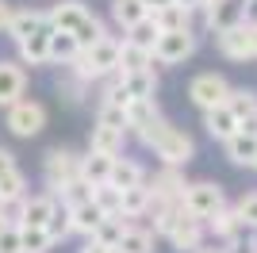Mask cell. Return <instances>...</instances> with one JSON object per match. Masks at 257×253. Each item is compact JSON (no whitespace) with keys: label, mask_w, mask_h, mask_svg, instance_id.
Masks as SVG:
<instances>
[{"label":"cell","mask_w":257,"mask_h":253,"mask_svg":"<svg viewBox=\"0 0 257 253\" xmlns=\"http://www.w3.org/2000/svg\"><path fill=\"white\" fill-rule=\"evenodd\" d=\"M139 138L146 142V146L158 154L165 165H188L192 161V154H196V142L188 135H184L181 126H173V123H165V119H154L150 126H142L139 131Z\"/></svg>","instance_id":"6da1fadb"},{"label":"cell","mask_w":257,"mask_h":253,"mask_svg":"<svg viewBox=\"0 0 257 253\" xmlns=\"http://www.w3.org/2000/svg\"><path fill=\"white\" fill-rule=\"evenodd\" d=\"M146 16H150V8H146L142 0H111V23H115L123 35H127L139 20H146Z\"/></svg>","instance_id":"cb8c5ba5"},{"label":"cell","mask_w":257,"mask_h":253,"mask_svg":"<svg viewBox=\"0 0 257 253\" xmlns=\"http://www.w3.org/2000/svg\"><path fill=\"white\" fill-rule=\"evenodd\" d=\"M192 253H226V245L219 249V245H200V249H192Z\"/></svg>","instance_id":"c3c4849f"},{"label":"cell","mask_w":257,"mask_h":253,"mask_svg":"<svg viewBox=\"0 0 257 253\" xmlns=\"http://www.w3.org/2000/svg\"><path fill=\"white\" fill-rule=\"evenodd\" d=\"M119 46L123 42L115 39V35H100L92 46H85L81 50V58H77L69 69H73L81 81H107L111 73H119Z\"/></svg>","instance_id":"7a4b0ae2"},{"label":"cell","mask_w":257,"mask_h":253,"mask_svg":"<svg viewBox=\"0 0 257 253\" xmlns=\"http://www.w3.org/2000/svg\"><path fill=\"white\" fill-rule=\"evenodd\" d=\"M8 226H12V219H8V211L0 207V230H8Z\"/></svg>","instance_id":"681fc988"},{"label":"cell","mask_w":257,"mask_h":253,"mask_svg":"<svg viewBox=\"0 0 257 253\" xmlns=\"http://www.w3.org/2000/svg\"><path fill=\"white\" fill-rule=\"evenodd\" d=\"M27 88V73H23V62H0V107L16 104Z\"/></svg>","instance_id":"9a60e30c"},{"label":"cell","mask_w":257,"mask_h":253,"mask_svg":"<svg viewBox=\"0 0 257 253\" xmlns=\"http://www.w3.org/2000/svg\"><path fill=\"white\" fill-rule=\"evenodd\" d=\"M0 253H23V234H20L16 222H12L8 230H0Z\"/></svg>","instance_id":"60d3db41"},{"label":"cell","mask_w":257,"mask_h":253,"mask_svg":"<svg viewBox=\"0 0 257 253\" xmlns=\"http://www.w3.org/2000/svg\"><path fill=\"white\" fill-rule=\"evenodd\" d=\"M69 215H73V234H85V238H92V230L100 226V219H104L107 211L100 207L96 200H85V203H77V207H69Z\"/></svg>","instance_id":"d4e9b609"},{"label":"cell","mask_w":257,"mask_h":253,"mask_svg":"<svg viewBox=\"0 0 257 253\" xmlns=\"http://www.w3.org/2000/svg\"><path fill=\"white\" fill-rule=\"evenodd\" d=\"M20 234H23V253H50L58 245L46 226H20Z\"/></svg>","instance_id":"e575fe53"},{"label":"cell","mask_w":257,"mask_h":253,"mask_svg":"<svg viewBox=\"0 0 257 253\" xmlns=\"http://www.w3.org/2000/svg\"><path fill=\"white\" fill-rule=\"evenodd\" d=\"M146 65H154V54L146 46H139V42L123 39V46H119V73H135V69H146Z\"/></svg>","instance_id":"f546056e"},{"label":"cell","mask_w":257,"mask_h":253,"mask_svg":"<svg viewBox=\"0 0 257 253\" xmlns=\"http://www.w3.org/2000/svg\"><path fill=\"white\" fill-rule=\"evenodd\" d=\"M204 226H207V230H211L223 245L238 242V238L246 234V226H242V219H238V211H234V207H219L211 219H204Z\"/></svg>","instance_id":"4fadbf2b"},{"label":"cell","mask_w":257,"mask_h":253,"mask_svg":"<svg viewBox=\"0 0 257 253\" xmlns=\"http://www.w3.org/2000/svg\"><path fill=\"white\" fill-rule=\"evenodd\" d=\"M119 211L127 219H142L150 211V188L146 184H135V188H123L119 192Z\"/></svg>","instance_id":"f1b7e54d"},{"label":"cell","mask_w":257,"mask_h":253,"mask_svg":"<svg viewBox=\"0 0 257 253\" xmlns=\"http://www.w3.org/2000/svg\"><path fill=\"white\" fill-rule=\"evenodd\" d=\"M226 104H230V111L238 115V126H242V131H257V92H249V88H230Z\"/></svg>","instance_id":"ac0fdd59"},{"label":"cell","mask_w":257,"mask_h":253,"mask_svg":"<svg viewBox=\"0 0 257 253\" xmlns=\"http://www.w3.org/2000/svg\"><path fill=\"white\" fill-rule=\"evenodd\" d=\"M43 23H46V16H43V12H35V8H23V12H16V8H12V20H8V31H4V35L20 42V39H27L31 31H39Z\"/></svg>","instance_id":"4316f807"},{"label":"cell","mask_w":257,"mask_h":253,"mask_svg":"<svg viewBox=\"0 0 257 253\" xmlns=\"http://www.w3.org/2000/svg\"><path fill=\"white\" fill-rule=\"evenodd\" d=\"M158 35H161L158 20H154V16H146V20H139V23L127 31V39H131V42H139V46H146V50L154 54V42H158Z\"/></svg>","instance_id":"d590c367"},{"label":"cell","mask_w":257,"mask_h":253,"mask_svg":"<svg viewBox=\"0 0 257 253\" xmlns=\"http://www.w3.org/2000/svg\"><path fill=\"white\" fill-rule=\"evenodd\" d=\"M253 169H257V158H253Z\"/></svg>","instance_id":"816d5d0a"},{"label":"cell","mask_w":257,"mask_h":253,"mask_svg":"<svg viewBox=\"0 0 257 253\" xmlns=\"http://www.w3.org/2000/svg\"><path fill=\"white\" fill-rule=\"evenodd\" d=\"M115 253H154V230H146V226H135V222H131L127 230H123V238H119Z\"/></svg>","instance_id":"4dcf8cb0"},{"label":"cell","mask_w":257,"mask_h":253,"mask_svg":"<svg viewBox=\"0 0 257 253\" xmlns=\"http://www.w3.org/2000/svg\"><path fill=\"white\" fill-rule=\"evenodd\" d=\"M192 12L196 8H188V4H181V0H173V4H165V8L150 12V16L158 20L161 31H177V27H188V23H192Z\"/></svg>","instance_id":"83f0119b"},{"label":"cell","mask_w":257,"mask_h":253,"mask_svg":"<svg viewBox=\"0 0 257 253\" xmlns=\"http://www.w3.org/2000/svg\"><path fill=\"white\" fill-rule=\"evenodd\" d=\"M4 123H8V131L16 138H35L46 126V107L39 104V100H23V96H20L16 104H8Z\"/></svg>","instance_id":"8992f818"},{"label":"cell","mask_w":257,"mask_h":253,"mask_svg":"<svg viewBox=\"0 0 257 253\" xmlns=\"http://www.w3.org/2000/svg\"><path fill=\"white\" fill-rule=\"evenodd\" d=\"M181 4H188V8H196V12H200V8L207 4V0H181Z\"/></svg>","instance_id":"f907efd6"},{"label":"cell","mask_w":257,"mask_h":253,"mask_svg":"<svg viewBox=\"0 0 257 253\" xmlns=\"http://www.w3.org/2000/svg\"><path fill=\"white\" fill-rule=\"evenodd\" d=\"M204 234H207L204 219L184 215V219L169 230V245H173V249H181V253H192V249H200V245H204Z\"/></svg>","instance_id":"7c38bea8"},{"label":"cell","mask_w":257,"mask_h":253,"mask_svg":"<svg viewBox=\"0 0 257 253\" xmlns=\"http://www.w3.org/2000/svg\"><path fill=\"white\" fill-rule=\"evenodd\" d=\"M73 35H77V42H81V50H85V46H92V42H96L100 35H107V31H104V23H100L96 16H88V20L81 23V27H77Z\"/></svg>","instance_id":"f35d334b"},{"label":"cell","mask_w":257,"mask_h":253,"mask_svg":"<svg viewBox=\"0 0 257 253\" xmlns=\"http://www.w3.org/2000/svg\"><path fill=\"white\" fill-rule=\"evenodd\" d=\"M73 177H81V158L73 150H50L43 161V180H46V192H58L62 184H69Z\"/></svg>","instance_id":"52a82bcc"},{"label":"cell","mask_w":257,"mask_h":253,"mask_svg":"<svg viewBox=\"0 0 257 253\" xmlns=\"http://www.w3.org/2000/svg\"><path fill=\"white\" fill-rule=\"evenodd\" d=\"M54 196H58V203H65V207H77V203L92 200V184H88L85 177H73L69 184H62V188L54 192Z\"/></svg>","instance_id":"836d02e7"},{"label":"cell","mask_w":257,"mask_h":253,"mask_svg":"<svg viewBox=\"0 0 257 253\" xmlns=\"http://www.w3.org/2000/svg\"><path fill=\"white\" fill-rule=\"evenodd\" d=\"M142 4H146L150 12H158V8H165V4H173V0H142Z\"/></svg>","instance_id":"7dc6e473"},{"label":"cell","mask_w":257,"mask_h":253,"mask_svg":"<svg viewBox=\"0 0 257 253\" xmlns=\"http://www.w3.org/2000/svg\"><path fill=\"white\" fill-rule=\"evenodd\" d=\"M234 211H238V219H242L246 230H257V192H246V196L234 203Z\"/></svg>","instance_id":"74e56055"},{"label":"cell","mask_w":257,"mask_h":253,"mask_svg":"<svg viewBox=\"0 0 257 253\" xmlns=\"http://www.w3.org/2000/svg\"><path fill=\"white\" fill-rule=\"evenodd\" d=\"M81 253H115V249H107L104 242H96V238H88V242L81 245Z\"/></svg>","instance_id":"f6af8a7d"},{"label":"cell","mask_w":257,"mask_h":253,"mask_svg":"<svg viewBox=\"0 0 257 253\" xmlns=\"http://www.w3.org/2000/svg\"><path fill=\"white\" fill-rule=\"evenodd\" d=\"M196 46H200V39H196L192 27L161 31L158 42H154V62L158 65H181V62H188V58L196 54Z\"/></svg>","instance_id":"277c9868"},{"label":"cell","mask_w":257,"mask_h":253,"mask_svg":"<svg viewBox=\"0 0 257 253\" xmlns=\"http://www.w3.org/2000/svg\"><path fill=\"white\" fill-rule=\"evenodd\" d=\"M184 173H181V165H165V169H158L154 177H146V188H150V200H181L184 196Z\"/></svg>","instance_id":"30bf717a"},{"label":"cell","mask_w":257,"mask_h":253,"mask_svg":"<svg viewBox=\"0 0 257 253\" xmlns=\"http://www.w3.org/2000/svg\"><path fill=\"white\" fill-rule=\"evenodd\" d=\"M107 184H115L119 192L135 188V184H146V169H142L139 161H131V158H115V161H111V177H107Z\"/></svg>","instance_id":"7402d4cb"},{"label":"cell","mask_w":257,"mask_h":253,"mask_svg":"<svg viewBox=\"0 0 257 253\" xmlns=\"http://www.w3.org/2000/svg\"><path fill=\"white\" fill-rule=\"evenodd\" d=\"M226 96H230V84H226L223 73H200L188 84V100H192L200 111H211V107L226 104Z\"/></svg>","instance_id":"ba28073f"},{"label":"cell","mask_w":257,"mask_h":253,"mask_svg":"<svg viewBox=\"0 0 257 253\" xmlns=\"http://www.w3.org/2000/svg\"><path fill=\"white\" fill-rule=\"evenodd\" d=\"M223 150H226V158L234 161V165H253V158H257V131H242V126H238L234 135L223 142Z\"/></svg>","instance_id":"e0dca14e"},{"label":"cell","mask_w":257,"mask_h":253,"mask_svg":"<svg viewBox=\"0 0 257 253\" xmlns=\"http://www.w3.org/2000/svg\"><path fill=\"white\" fill-rule=\"evenodd\" d=\"M226 253H257V245L249 242V238H238V242L226 245Z\"/></svg>","instance_id":"7bdbcfd3"},{"label":"cell","mask_w":257,"mask_h":253,"mask_svg":"<svg viewBox=\"0 0 257 253\" xmlns=\"http://www.w3.org/2000/svg\"><path fill=\"white\" fill-rule=\"evenodd\" d=\"M96 119H100V123H111V126H123V131H127V111L115 107V104H100Z\"/></svg>","instance_id":"b9f144b4"},{"label":"cell","mask_w":257,"mask_h":253,"mask_svg":"<svg viewBox=\"0 0 257 253\" xmlns=\"http://www.w3.org/2000/svg\"><path fill=\"white\" fill-rule=\"evenodd\" d=\"M8 169H16V154H12V150H4V146H0V177H4Z\"/></svg>","instance_id":"ee69618b"},{"label":"cell","mask_w":257,"mask_h":253,"mask_svg":"<svg viewBox=\"0 0 257 253\" xmlns=\"http://www.w3.org/2000/svg\"><path fill=\"white\" fill-rule=\"evenodd\" d=\"M27 196V177L20 173V165L8 169L4 177H0V207H12V203H20Z\"/></svg>","instance_id":"1f68e13d"},{"label":"cell","mask_w":257,"mask_h":253,"mask_svg":"<svg viewBox=\"0 0 257 253\" xmlns=\"http://www.w3.org/2000/svg\"><path fill=\"white\" fill-rule=\"evenodd\" d=\"M88 16H92V12H88L81 0H62V4H54V8L46 12V23L58 27V31H77Z\"/></svg>","instance_id":"5bb4252c"},{"label":"cell","mask_w":257,"mask_h":253,"mask_svg":"<svg viewBox=\"0 0 257 253\" xmlns=\"http://www.w3.org/2000/svg\"><path fill=\"white\" fill-rule=\"evenodd\" d=\"M123 142H127V131L123 126H111V123H100L92 126V135H88V150H100V154H123Z\"/></svg>","instance_id":"2e32d148"},{"label":"cell","mask_w":257,"mask_h":253,"mask_svg":"<svg viewBox=\"0 0 257 253\" xmlns=\"http://www.w3.org/2000/svg\"><path fill=\"white\" fill-rule=\"evenodd\" d=\"M119 158V154H115ZM111 154H100V150H88L85 158H81V177L96 188V184H107V177H111Z\"/></svg>","instance_id":"44dd1931"},{"label":"cell","mask_w":257,"mask_h":253,"mask_svg":"<svg viewBox=\"0 0 257 253\" xmlns=\"http://www.w3.org/2000/svg\"><path fill=\"white\" fill-rule=\"evenodd\" d=\"M8 20H12V4H8V0H0V35L8 31Z\"/></svg>","instance_id":"bcb514c9"},{"label":"cell","mask_w":257,"mask_h":253,"mask_svg":"<svg viewBox=\"0 0 257 253\" xmlns=\"http://www.w3.org/2000/svg\"><path fill=\"white\" fill-rule=\"evenodd\" d=\"M181 200H184V211L192 219H211L219 207H226V196L215 180H192V184H184Z\"/></svg>","instance_id":"5b68a950"},{"label":"cell","mask_w":257,"mask_h":253,"mask_svg":"<svg viewBox=\"0 0 257 253\" xmlns=\"http://www.w3.org/2000/svg\"><path fill=\"white\" fill-rule=\"evenodd\" d=\"M158 115L161 111H158V100H154V96H135V100L127 104V131L139 135L142 126H150Z\"/></svg>","instance_id":"603a6c76"},{"label":"cell","mask_w":257,"mask_h":253,"mask_svg":"<svg viewBox=\"0 0 257 253\" xmlns=\"http://www.w3.org/2000/svg\"><path fill=\"white\" fill-rule=\"evenodd\" d=\"M204 126H207V135H211L215 142H226V138L238 131V115L230 111V104H219V107H211V111H204Z\"/></svg>","instance_id":"d6986e66"},{"label":"cell","mask_w":257,"mask_h":253,"mask_svg":"<svg viewBox=\"0 0 257 253\" xmlns=\"http://www.w3.org/2000/svg\"><path fill=\"white\" fill-rule=\"evenodd\" d=\"M92 200L111 215V211H119V188L115 184H96V188H92Z\"/></svg>","instance_id":"ab89813d"},{"label":"cell","mask_w":257,"mask_h":253,"mask_svg":"<svg viewBox=\"0 0 257 253\" xmlns=\"http://www.w3.org/2000/svg\"><path fill=\"white\" fill-rule=\"evenodd\" d=\"M200 12H204L207 31H226L249 16V0H207Z\"/></svg>","instance_id":"9c48e42d"},{"label":"cell","mask_w":257,"mask_h":253,"mask_svg":"<svg viewBox=\"0 0 257 253\" xmlns=\"http://www.w3.org/2000/svg\"><path fill=\"white\" fill-rule=\"evenodd\" d=\"M119 81L127 84L131 96H154V92H158V73H154V65L135 69V73H119Z\"/></svg>","instance_id":"d6a6232c"},{"label":"cell","mask_w":257,"mask_h":253,"mask_svg":"<svg viewBox=\"0 0 257 253\" xmlns=\"http://www.w3.org/2000/svg\"><path fill=\"white\" fill-rule=\"evenodd\" d=\"M215 46L230 62H253L257 58V20H242L226 31H215Z\"/></svg>","instance_id":"3957f363"},{"label":"cell","mask_w":257,"mask_h":253,"mask_svg":"<svg viewBox=\"0 0 257 253\" xmlns=\"http://www.w3.org/2000/svg\"><path fill=\"white\" fill-rule=\"evenodd\" d=\"M50 23H43L39 31H31L27 39L16 42V50H20V62L23 65H50Z\"/></svg>","instance_id":"8fae6325"},{"label":"cell","mask_w":257,"mask_h":253,"mask_svg":"<svg viewBox=\"0 0 257 253\" xmlns=\"http://www.w3.org/2000/svg\"><path fill=\"white\" fill-rule=\"evenodd\" d=\"M81 58V42H77L73 31H50V62L54 65H73Z\"/></svg>","instance_id":"ffe728a7"},{"label":"cell","mask_w":257,"mask_h":253,"mask_svg":"<svg viewBox=\"0 0 257 253\" xmlns=\"http://www.w3.org/2000/svg\"><path fill=\"white\" fill-rule=\"evenodd\" d=\"M131 222H135V219H127L123 211H111V215H104V219H100V226L92 230V238H96V242H104L107 249H115L119 238H123V230H127Z\"/></svg>","instance_id":"484cf974"},{"label":"cell","mask_w":257,"mask_h":253,"mask_svg":"<svg viewBox=\"0 0 257 253\" xmlns=\"http://www.w3.org/2000/svg\"><path fill=\"white\" fill-rule=\"evenodd\" d=\"M46 230H50L54 242H62V238H69V234H73V215H69V207H65V203H58V211H54L50 222H46Z\"/></svg>","instance_id":"8d00e7d4"}]
</instances>
